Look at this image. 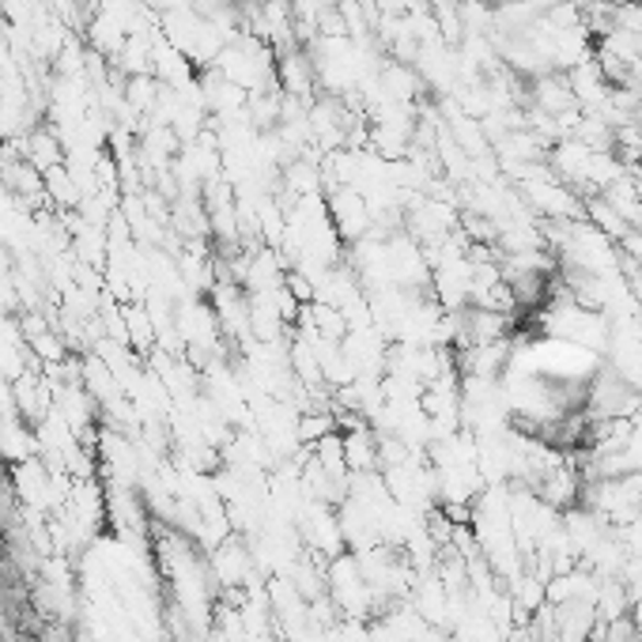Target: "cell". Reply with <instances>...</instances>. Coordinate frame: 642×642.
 I'll return each instance as SVG.
<instances>
[{"mask_svg":"<svg viewBox=\"0 0 642 642\" xmlns=\"http://www.w3.org/2000/svg\"><path fill=\"white\" fill-rule=\"evenodd\" d=\"M529 4H556V0H529Z\"/></svg>","mask_w":642,"mask_h":642,"instance_id":"obj_1","label":"cell"}]
</instances>
